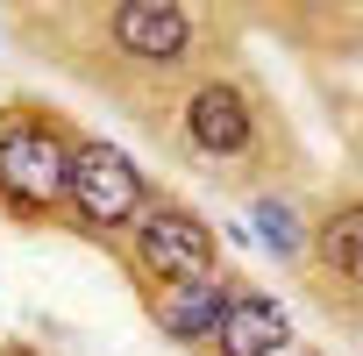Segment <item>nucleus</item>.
I'll list each match as a JSON object with an SVG mask.
<instances>
[{
	"mask_svg": "<svg viewBox=\"0 0 363 356\" xmlns=\"http://www.w3.org/2000/svg\"><path fill=\"white\" fill-rule=\"evenodd\" d=\"M72 143L43 121H8L0 128V193L29 214H50L57 200H72Z\"/></svg>",
	"mask_w": 363,
	"mask_h": 356,
	"instance_id": "nucleus-1",
	"label": "nucleus"
},
{
	"mask_svg": "<svg viewBox=\"0 0 363 356\" xmlns=\"http://www.w3.org/2000/svg\"><path fill=\"white\" fill-rule=\"evenodd\" d=\"M72 207H79V221H93V228L143 221V178H135V164H128L114 143H86V150L72 157Z\"/></svg>",
	"mask_w": 363,
	"mask_h": 356,
	"instance_id": "nucleus-2",
	"label": "nucleus"
},
{
	"mask_svg": "<svg viewBox=\"0 0 363 356\" xmlns=\"http://www.w3.org/2000/svg\"><path fill=\"white\" fill-rule=\"evenodd\" d=\"M135 250H143V264H150L164 285H200V278H214V235H207V221L186 214V207H150V214L135 221Z\"/></svg>",
	"mask_w": 363,
	"mask_h": 356,
	"instance_id": "nucleus-3",
	"label": "nucleus"
},
{
	"mask_svg": "<svg viewBox=\"0 0 363 356\" xmlns=\"http://www.w3.org/2000/svg\"><path fill=\"white\" fill-rule=\"evenodd\" d=\"M114 43L143 65H178L193 50V15L164 0H135V8H114Z\"/></svg>",
	"mask_w": 363,
	"mask_h": 356,
	"instance_id": "nucleus-4",
	"label": "nucleus"
},
{
	"mask_svg": "<svg viewBox=\"0 0 363 356\" xmlns=\"http://www.w3.org/2000/svg\"><path fill=\"white\" fill-rule=\"evenodd\" d=\"M186 135L207 150V157H235L250 150V100L235 86H200L186 100Z\"/></svg>",
	"mask_w": 363,
	"mask_h": 356,
	"instance_id": "nucleus-5",
	"label": "nucleus"
},
{
	"mask_svg": "<svg viewBox=\"0 0 363 356\" xmlns=\"http://www.w3.org/2000/svg\"><path fill=\"white\" fill-rule=\"evenodd\" d=\"M285 335H292V321H285V306L278 299H264V292H242V299H228V313H221V356H278L285 349Z\"/></svg>",
	"mask_w": 363,
	"mask_h": 356,
	"instance_id": "nucleus-6",
	"label": "nucleus"
},
{
	"mask_svg": "<svg viewBox=\"0 0 363 356\" xmlns=\"http://www.w3.org/2000/svg\"><path fill=\"white\" fill-rule=\"evenodd\" d=\"M228 299H235V292H221L214 278H200V285H171V299H164V328H171L178 342L221 335V313H228Z\"/></svg>",
	"mask_w": 363,
	"mask_h": 356,
	"instance_id": "nucleus-7",
	"label": "nucleus"
},
{
	"mask_svg": "<svg viewBox=\"0 0 363 356\" xmlns=\"http://www.w3.org/2000/svg\"><path fill=\"white\" fill-rule=\"evenodd\" d=\"M313 250H320V264H328L335 278L363 285V207L328 214V221H320V235H313Z\"/></svg>",
	"mask_w": 363,
	"mask_h": 356,
	"instance_id": "nucleus-8",
	"label": "nucleus"
},
{
	"mask_svg": "<svg viewBox=\"0 0 363 356\" xmlns=\"http://www.w3.org/2000/svg\"><path fill=\"white\" fill-rule=\"evenodd\" d=\"M257 228H264V243H271L278 257H292V250H299V221H292V207L264 200V207H257Z\"/></svg>",
	"mask_w": 363,
	"mask_h": 356,
	"instance_id": "nucleus-9",
	"label": "nucleus"
},
{
	"mask_svg": "<svg viewBox=\"0 0 363 356\" xmlns=\"http://www.w3.org/2000/svg\"><path fill=\"white\" fill-rule=\"evenodd\" d=\"M0 128H8V121H0Z\"/></svg>",
	"mask_w": 363,
	"mask_h": 356,
	"instance_id": "nucleus-10",
	"label": "nucleus"
}]
</instances>
